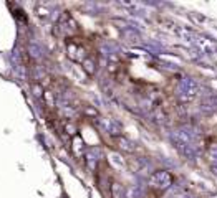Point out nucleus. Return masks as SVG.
I'll list each match as a JSON object with an SVG mask.
<instances>
[{
	"mask_svg": "<svg viewBox=\"0 0 217 198\" xmlns=\"http://www.w3.org/2000/svg\"><path fill=\"white\" fill-rule=\"evenodd\" d=\"M149 180H151L153 185H156L159 188H167L172 183V175L167 173V172H156V173L151 175Z\"/></svg>",
	"mask_w": 217,
	"mask_h": 198,
	"instance_id": "nucleus-1",
	"label": "nucleus"
},
{
	"mask_svg": "<svg viewBox=\"0 0 217 198\" xmlns=\"http://www.w3.org/2000/svg\"><path fill=\"white\" fill-rule=\"evenodd\" d=\"M65 130H66V134H70V136H75V134L78 132V127H76L73 122H66L65 124Z\"/></svg>",
	"mask_w": 217,
	"mask_h": 198,
	"instance_id": "nucleus-2",
	"label": "nucleus"
},
{
	"mask_svg": "<svg viewBox=\"0 0 217 198\" xmlns=\"http://www.w3.org/2000/svg\"><path fill=\"white\" fill-rule=\"evenodd\" d=\"M81 63H83V68L86 70V73H88V74H93V73H95V68H93V61H91V60H83Z\"/></svg>",
	"mask_w": 217,
	"mask_h": 198,
	"instance_id": "nucleus-3",
	"label": "nucleus"
},
{
	"mask_svg": "<svg viewBox=\"0 0 217 198\" xmlns=\"http://www.w3.org/2000/svg\"><path fill=\"white\" fill-rule=\"evenodd\" d=\"M42 93H43V86H40V84H35V86H33V94H35V96H38V98H40Z\"/></svg>",
	"mask_w": 217,
	"mask_h": 198,
	"instance_id": "nucleus-4",
	"label": "nucleus"
}]
</instances>
